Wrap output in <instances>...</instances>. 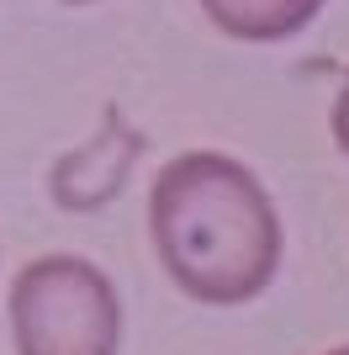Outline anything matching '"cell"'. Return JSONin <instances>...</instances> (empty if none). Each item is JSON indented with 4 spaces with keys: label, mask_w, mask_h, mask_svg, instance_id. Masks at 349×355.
Instances as JSON below:
<instances>
[{
    "label": "cell",
    "mask_w": 349,
    "mask_h": 355,
    "mask_svg": "<svg viewBox=\"0 0 349 355\" xmlns=\"http://www.w3.org/2000/svg\"><path fill=\"white\" fill-rule=\"evenodd\" d=\"M148 239L170 276L202 308H244L280 276L276 196L244 159L217 148H186L148 191Z\"/></svg>",
    "instance_id": "cell-1"
},
{
    "label": "cell",
    "mask_w": 349,
    "mask_h": 355,
    "mask_svg": "<svg viewBox=\"0 0 349 355\" xmlns=\"http://www.w3.org/2000/svg\"><path fill=\"white\" fill-rule=\"evenodd\" d=\"M16 355H122L116 282L85 254H37L11 282Z\"/></svg>",
    "instance_id": "cell-2"
},
{
    "label": "cell",
    "mask_w": 349,
    "mask_h": 355,
    "mask_svg": "<svg viewBox=\"0 0 349 355\" xmlns=\"http://www.w3.org/2000/svg\"><path fill=\"white\" fill-rule=\"evenodd\" d=\"M196 6L233 43H286L318 21L328 0H196Z\"/></svg>",
    "instance_id": "cell-3"
},
{
    "label": "cell",
    "mask_w": 349,
    "mask_h": 355,
    "mask_svg": "<svg viewBox=\"0 0 349 355\" xmlns=\"http://www.w3.org/2000/svg\"><path fill=\"white\" fill-rule=\"evenodd\" d=\"M328 128H334V148L349 159V69H344V85H339V96H334V117H328Z\"/></svg>",
    "instance_id": "cell-4"
},
{
    "label": "cell",
    "mask_w": 349,
    "mask_h": 355,
    "mask_svg": "<svg viewBox=\"0 0 349 355\" xmlns=\"http://www.w3.org/2000/svg\"><path fill=\"white\" fill-rule=\"evenodd\" d=\"M328 355H349V345H334V350H328Z\"/></svg>",
    "instance_id": "cell-5"
},
{
    "label": "cell",
    "mask_w": 349,
    "mask_h": 355,
    "mask_svg": "<svg viewBox=\"0 0 349 355\" xmlns=\"http://www.w3.org/2000/svg\"><path fill=\"white\" fill-rule=\"evenodd\" d=\"M64 6H96V0H64Z\"/></svg>",
    "instance_id": "cell-6"
}]
</instances>
